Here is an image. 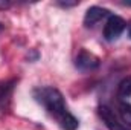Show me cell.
<instances>
[{
	"label": "cell",
	"mask_w": 131,
	"mask_h": 130,
	"mask_svg": "<svg viewBox=\"0 0 131 130\" xmlns=\"http://www.w3.org/2000/svg\"><path fill=\"white\" fill-rule=\"evenodd\" d=\"M34 98L47 110V113L57 119V123L63 127V130H76L79 121L69 112L63 94L52 86L37 87L34 90Z\"/></svg>",
	"instance_id": "cell-1"
},
{
	"label": "cell",
	"mask_w": 131,
	"mask_h": 130,
	"mask_svg": "<svg viewBox=\"0 0 131 130\" xmlns=\"http://www.w3.org/2000/svg\"><path fill=\"white\" fill-rule=\"evenodd\" d=\"M119 115L122 119V124L131 129V104L128 103H121L119 104Z\"/></svg>",
	"instance_id": "cell-8"
},
{
	"label": "cell",
	"mask_w": 131,
	"mask_h": 130,
	"mask_svg": "<svg viewBox=\"0 0 131 130\" xmlns=\"http://www.w3.org/2000/svg\"><path fill=\"white\" fill-rule=\"evenodd\" d=\"M117 97L119 99H128L131 97V77L124 78L117 86Z\"/></svg>",
	"instance_id": "cell-7"
},
{
	"label": "cell",
	"mask_w": 131,
	"mask_h": 130,
	"mask_svg": "<svg viewBox=\"0 0 131 130\" xmlns=\"http://www.w3.org/2000/svg\"><path fill=\"white\" fill-rule=\"evenodd\" d=\"M15 84H17L15 78L0 81V113H5V112L9 110L11 98H12V94H14Z\"/></svg>",
	"instance_id": "cell-3"
},
{
	"label": "cell",
	"mask_w": 131,
	"mask_h": 130,
	"mask_svg": "<svg viewBox=\"0 0 131 130\" xmlns=\"http://www.w3.org/2000/svg\"><path fill=\"white\" fill-rule=\"evenodd\" d=\"M60 5H63V6H75V5H78V2H60Z\"/></svg>",
	"instance_id": "cell-10"
},
{
	"label": "cell",
	"mask_w": 131,
	"mask_h": 130,
	"mask_svg": "<svg viewBox=\"0 0 131 130\" xmlns=\"http://www.w3.org/2000/svg\"><path fill=\"white\" fill-rule=\"evenodd\" d=\"M128 35H130V38H131V22L128 23Z\"/></svg>",
	"instance_id": "cell-11"
},
{
	"label": "cell",
	"mask_w": 131,
	"mask_h": 130,
	"mask_svg": "<svg viewBox=\"0 0 131 130\" xmlns=\"http://www.w3.org/2000/svg\"><path fill=\"white\" fill-rule=\"evenodd\" d=\"M110 11L105 9V8H101V6H92L87 9L85 15H84V25L87 28H93L96 26L101 20H104L105 17H110Z\"/></svg>",
	"instance_id": "cell-6"
},
{
	"label": "cell",
	"mask_w": 131,
	"mask_h": 130,
	"mask_svg": "<svg viewBox=\"0 0 131 130\" xmlns=\"http://www.w3.org/2000/svg\"><path fill=\"white\" fill-rule=\"evenodd\" d=\"M11 6L9 2H5V0H0V9H8Z\"/></svg>",
	"instance_id": "cell-9"
},
{
	"label": "cell",
	"mask_w": 131,
	"mask_h": 130,
	"mask_svg": "<svg viewBox=\"0 0 131 130\" xmlns=\"http://www.w3.org/2000/svg\"><path fill=\"white\" fill-rule=\"evenodd\" d=\"M99 64H101V61H99L98 57L93 55L92 52L85 51V49H81L79 54H78V57H76V60H75V66L79 70H82V72L95 70V69L99 67Z\"/></svg>",
	"instance_id": "cell-4"
},
{
	"label": "cell",
	"mask_w": 131,
	"mask_h": 130,
	"mask_svg": "<svg viewBox=\"0 0 131 130\" xmlns=\"http://www.w3.org/2000/svg\"><path fill=\"white\" fill-rule=\"evenodd\" d=\"M125 5H130L131 6V2H125Z\"/></svg>",
	"instance_id": "cell-13"
},
{
	"label": "cell",
	"mask_w": 131,
	"mask_h": 130,
	"mask_svg": "<svg viewBox=\"0 0 131 130\" xmlns=\"http://www.w3.org/2000/svg\"><path fill=\"white\" fill-rule=\"evenodd\" d=\"M98 112H99L101 119L104 121V124L107 126V129L108 130H131V129H128L127 126H124V124L117 119V116L114 115V112H113L110 107H107V106H101Z\"/></svg>",
	"instance_id": "cell-5"
},
{
	"label": "cell",
	"mask_w": 131,
	"mask_h": 130,
	"mask_svg": "<svg viewBox=\"0 0 131 130\" xmlns=\"http://www.w3.org/2000/svg\"><path fill=\"white\" fill-rule=\"evenodd\" d=\"M3 29H5V25H2V23H0V32H2Z\"/></svg>",
	"instance_id": "cell-12"
},
{
	"label": "cell",
	"mask_w": 131,
	"mask_h": 130,
	"mask_svg": "<svg viewBox=\"0 0 131 130\" xmlns=\"http://www.w3.org/2000/svg\"><path fill=\"white\" fill-rule=\"evenodd\" d=\"M127 23L122 17L119 15H110L105 26H104V38L107 41H114L121 37V34L124 32Z\"/></svg>",
	"instance_id": "cell-2"
}]
</instances>
